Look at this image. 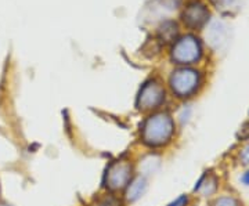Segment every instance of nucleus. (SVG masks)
Returning <instances> with one entry per match:
<instances>
[{
  "label": "nucleus",
  "instance_id": "8",
  "mask_svg": "<svg viewBox=\"0 0 249 206\" xmlns=\"http://www.w3.org/2000/svg\"><path fill=\"white\" fill-rule=\"evenodd\" d=\"M216 206H238V204L232 198H222L216 202Z\"/></svg>",
  "mask_w": 249,
  "mask_h": 206
},
{
  "label": "nucleus",
  "instance_id": "9",
  "mask_svg": "<svg viewBox=\"0 0 249 206\" xmlns=\"http://www.w3.org/2000/svg\"><path fill=\"white\" fill-rule=\"evenodd\" d=\"M187 204V198L186 197H180L178 199H176L175 202H172L169 206H184Z\"/></svg>",
  "mask_w": 249,
  "mask_h": 206
},
{
  "label": "nucleus",
  "instance_id": "2",
  "mask_svg": "<svg viewBox=\"0 0 249 206\" xmlns=\"http://www.w3.org/2000/svg\"><path fill=\"white\" fill-rule=\"evenodd\" d=\"M132 176V166L127 162H115L112 163L107 171L106 183L107 187L111 189H124L126 184H129Z\"/></svg>",
  "mask_w": 249,
  "mask_h": 206
},
{
  "label": "nucleus",
  "instance_id": "4",
  "mask_svg": "<svg viewBox=\"0 0 249 206\" xmlns=\"http://www.w3.org/2000/svg\"><path fill=\"white\" fill-rule=\"evenodd\" d=\"M170 85H172V89L175 90V93H178V96H187L196 89V72L187 71V69L175 72L170 78Z\"/></svg>",
  "mask_w": 249,
  "mask_h": 206
},
{
  "label": "nucleus",
  "instance_id": "11",
  "mask_svg": "<svg viewBox=\"0 0 249 206\" xmlns=\"http://www.w3.org/2000/svg\"><path fill=\"white\" fill-rule=\"evenodd\" d=\"M242 181H244L245 184H248L249 186V172L247 173V174H245V176H244V177H242Z\"/></svg>",
  "mask_w": 249,
  "mask_h": 206
},
{
  "label": "nucleus",
  "instance_id": "5",
  "mask_svg": "<svg viewBox=\"0 0 249 206\" xmlns=\"http://www.w3.org/2000/svg\"><path fill=\"white\" fill-rule=\"evenodd\" d=\"M198 57V46L191 39H181L173 49V60L178 63H191Z\"/></svg>",
  "mask_w": 249,
  "mask_h": 206
},
{
  "label": "nucleus",
  "instance_id": "1",
  "mask_svg": "<svg viewBox=\"0 0 249 206\" xmlns=\"http://www.w3.org/2000/svg\"><path fill=\"white\" fill-rule=\"evenodd\" d=\"M173 120L166 114H158L148 118L142 126V141L148 145H162L169 141L173 135Z\"/></svg>",
  "mask_w": 249,
  "mask_h": 206
},
{
  "label": "nucleus",
  "instance_id": "7",
  "mask_svg": "<svg viewBox=\"0 0 249 206\" xmlns=\"http://www.w3.org/2000/svg\"><path fill=\"white\" fill-rule=\"evenodd\" d=\"M158 165H160V159L155 158V156H150V158H147V159H144V161L142 162L140 169H142L145 174H150V173H152V172L158 168Z\"/></svg>",
  "mask_w": 249,
  "mask_h": 206
},
{
  "label": "nucleus",
  "instance_id": "6",
  "mask_svg": "<svg viewBox=\"0 0 249 206\" xmlns=\"http://www.w3.org/2000/svg\"><path fill=\"white\" fill-rule=\"evenodd\" d=\"M145 189H147V183H145L144 177H137L136 180H133L132 184H129V189L126 191V198L129 201H136L142 197Z\"/></svg>",
  "mask_w": 249,
  "mask_h": 206
},
{
  "label": "nucleus",
  "instance_id": "10",
  "mask_svg": "<svg viewBox=\"0 0 249 206\" xmlns=\"http://www.w3.org/2000/svg\"><path fill=\"white\" fill-rule=\"evenodd\" d=\"M242 161L245 162V163H249V147H247L245 150H244V153H242Z\"/></svg>",
  "mask_w": 249,
  "mask_h": 206
},
{
  "label": "nucleus",
  "instance_id": "3",
  "mask_svg": "<svg viewBox=\"0 0 249 206\" xmlns=\"http://www.w3.org/2000/svg\"><path fill=\"white\" fill-rule=\"evenodd\" d=\"M163 89L160 87L158 83L150 82L144 85V87L140 91V96L137 100V105L142 109H151L160 105L163 101Z\"/></svg>",
  "mask_w": 249,
  "mask_h": 206
}]
</instances>
